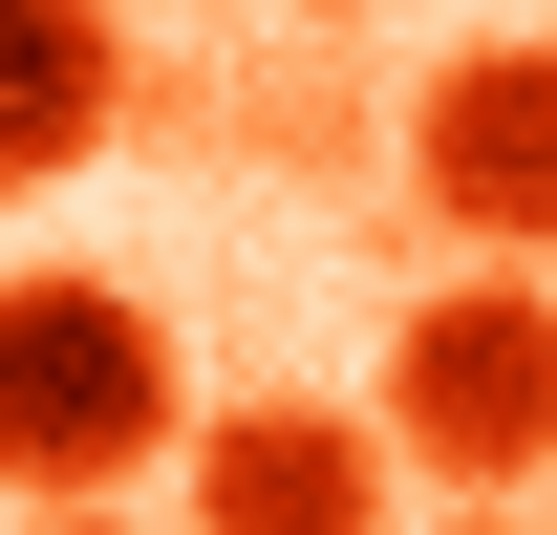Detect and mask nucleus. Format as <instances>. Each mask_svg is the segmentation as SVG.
<instances>
[{"mask_svg": "<svg viewBox=\"0 0 557 535\" xmlns=\"http://www.w3.org/2000/svg\"><path fill=\"white\" fill-rule=\"evenodd\" d=\"M194 450L172 322L129 278H0V493L22 514H129V471Z\"/></svg>", "mask_w": 557, "mask_h": 535, "instance_id": "1", "label": "nucleus"}, {"mask_svg": "<svg viewBox=\"0 0 557 535\" xmlns=\"http://www.w3.org/2000/svg\"><path fill=\"white\" fill-rule=\"evenodd\" d=\"M364 450L450 471V493H536L557 471V278H429L408 322H386Z\"/></svg>", "mask_w": 557, "mask_h": 535, "instance_id": "2", "label": "nucleus"}, {"mask_svg": "<svg viewBox=\"0 0 557 535\" xmlns=\"http://www.w3.org/2000/svg\"><path fill=\"white\" fill-rule=\"evenodd\" d=\"M408 194L472 258H557V43H450L408 108Z\"/></svg>", "mask_w": 557, "mask_h": 535, "instance_id": "3", "label": "nucleus"}, {"mask_svg": "<svg viewBox=\"0 0 557 535\" xmlns=\"http://www.w3.org/2000/svg\"><path fill=\"white\" fill-rule=\"evenodd\" d=\"M172 471H194L172 535H386V450H364V407H214Z\"/></svg>", "mask_w": 557, "mask_h": 535, "instance_id": "4", "label": "nucleus"}, {"mask_svg": "<svg viewBox=\"0 0 557 535\" xmlns=\"http://www.w3.org/2000/svg\"><path fill=\"white\" fill-rule=\"evenodd\" d=\"M129 129V22L108 0H0V194H65Z\"/></svg>", "mask_w": 557, "mask_h": 535, "instance_id": "5", "label": "nucleus"}, {"mask_svg": "<svg viewBox=\"0 0 557 535\" xmlns=\"http://www.w3.org/2000/svg\"><path fill=\"white\" fill-rule=\"evenodd\" d=\"M22 535H150V514H22Z\"/></svg>", "mask_w": 557, "mask_h": 535, "instance_id": "6", "label": "nucleus"}, {"mask_svg": "<svg viewBox=\"0 0 557 535\" xmlns=\"http://www.w3.org/2000/svg\"><path fill=\"white\" fill-rule=\"evenodd\" d=\"M300 22H386V0H300Z\"/></svg>", "mask_w": 557, "mask_h": 535, "instance_id": "7", "label": "nucleus"}, {"mask_svg": "<svg viewBox=\"0 0 557 535\" xmlns=\"http://www.w3.org/2000/svg\"><path fill=\"white\" fill-rule=\"evenodd\" d=\"M450 535H536V514H450Z\"/></svg>", "mask_w": 557, "mask_h": 535, "instance_id": "8", "label": "nucleus"}]
</instances>
